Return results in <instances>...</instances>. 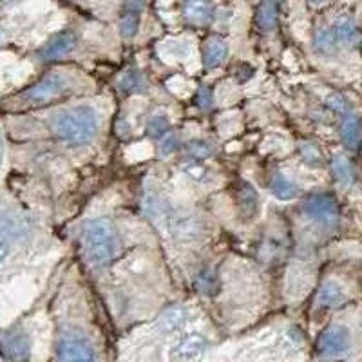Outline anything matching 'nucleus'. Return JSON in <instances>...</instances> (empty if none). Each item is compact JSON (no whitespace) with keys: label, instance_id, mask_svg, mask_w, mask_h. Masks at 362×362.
I'll return each mask as SVG.
<instances>
[{"label":"nucleus","instance_id":"4","mask_svg":"<svg viewBox=\"0 0 362 362\" xmlns=\"http://www.w3.org/2000/svg\"><path fill=\"white\" fill-rule=\"evenodd\" d=\"M169 228L180 241H198L205 234V223L189 210H176L169 218Z\"/></svg>","mask_w":362,"mask_h":362},{"label":"nucleus","instance_id":"6","mask_svg":"<svg viewBox=\"0 0 362 362\" xmlns=\"http://www.w3.org/2000/svg\"><path fill=\"white\" fill-rule=\"evenodd\" d=\"M350 332L341 325L328 326L317 339V351L321 357H341L350 350Z\"/></svg>","mask_w":362,"mask_h":362},{"label":"nucleus","instance_id":"23","mask_svg":"<svg viewBox=\"0 0 362 362\" xmlns=\"http://www.w3.org/2000/svg\"><path fill=\"white\" fill-rule=\"evenodd\" d=\"M187 154L196 160H206L214 154V147L205 140H192L187 145Z\"/></svg>","mask_w":362,"mask_h":362},{"label":"nucleus","instance_id":"5","mask_svg":"<svg viewBox=\"0 0 362 362\" xmlns=\"http://www.w3.org/2000/svg\"><path fill=\"white\" fill-rule=\"evenodd\" d=\"M303 212L325 226H334L339 221V205L329 194H312L303 205Z\"/></svg>","mask_w":362,"mask_h":362},{"label":"nucleus","instance_id":"30","mask_svg":"<svg viewBox=\"0 0 362 362\" xmlns=\"http://www.w3.org/2000/svg\"><path fill=\"white\" fill-rule=\"evenodd\" d=\"M313 2H321V0H313Z\"/></svg>","mask_w":362,"mask_h":362},{"label":"nucleus","instance_id":"9","mask_svg":"<svg viewBox=\"0 0 362 362\" xmlns=\"http://www.w3.org/2000/svg\"><path fill=\"white\" fill-rule=\"evenodd\" d=\"M341 140L342 144H344L348 148H351V151H357V148L361 147V141H362L361 122H358L357 116L350 111L342 112Z\"/></svg>","mask_w":362,"mask_h":362},{"label":"nucleus","instance_id":"26","mask_svg":"<svg viewBox=\"0 0 362 362\" xmlns=\"http://www.w3.org/2000/svg\"><path fill=\"white\" fill-rule=\"evenodd\" d=\"M185 174L187 176H190V177H194V180H203V177L206 176V170H205V167H202V165H198V163H189V165H185Z\"/></svg>","mask_w":362,"mask_h":362},{"label":"nucleus","instance_id":"29","mask_svg":"<svg viewBox=\"0 0 362 362\" xmlns=\"http://www.w3.org/2000/svg\"><path fill=\"white\" fill-rule=\"evenodd\" d=\"M2 160H4V140H2V134H0V165H2Z\"/></svg>","mask_w":362,"mask_h":362},{"label":"nucleus","instance_id":"25","mask_svg":"<svg viewBox=\"0 0 362 362\" xmlns=\"http://www.w3.org/2000/svg\"><path fill=\"white\" fill-rule=\"evenodd\" d=\"M177 148V138L176 134L169 132L161 138V156H170Z\"/></svg>","mask_w":362,"mask_h":362},{"label":"nucleus","instance_id":"15","mask_svg":"<svg viewBox=\"0 0 362 362\" xmlns=\"http://www.w3.org/2000/svg\"><path fill=\"white\" fill-rule=\"evenodd\" d=\"M228 54V47L221 38H210L205 44V53H203V60H205L206 67H216L223 62Z\"/></svg>","mask_w":362,"mask_h":362},{"label":"nucleus","instance_id":"14","mask_svg":"<svg viewBox=\"0 0 362 362\" xmlns=\"http://www.w3.org/2000/svg\"><path fill=\"white\" fill-rule=\"evenodd\" d=\"M270 190L281 202H290L297 196V185L284 174H276L270 181Z\"/></svg>","mask_w":362,"mask_h":362},{"label":"nucleus","instance_id":"2","mask_svg":"<svg viewBox=\"0 0 362 362\" xmlns=\"http://www.w3.org/2000/svg\"><path fill=\"white\" fill-rule=\"evenodd\" d=\"M83 254L87 263L93 267H105L112 261L118 245L116 228L109 219L93 218L82 228Z\"/></svg>","mask_w":362,"mask_h":362},{"label":"nucleus","instance_id":"20","mask_svg":"<svg viewBox=\"0 0 362 362\" xmlns=\"http://www.w3.org/2000/svg\"><path fill=\"white\" fill-rule=\"evenodd\" d=\"M147 131L153 138L161 140L165 134H169V118H167L163 112H156V115H153L148 118Z\"/></svg>","mask_w":362,"mask_h":362},{"label":"nucleus","instance_id":"11","mask_svg":"<svg viewBox=\"0 0 362 362\" xmlns=\"http://www.w3.org/2000/svg\"><path fill=\"white\" fill-rule=\"evenodd\" d=\"M74 35L73 33H58L57 37L51 38L47 44L40 49V58L44 60H53V58H60L64 54L71 53L74 47Z\"/></svg>","mask_w":362,"mask_h":362},{"label":"nucleus","instance_id":"18","mask_svg":"<svg viewBox=\"0 0 362 362\" xmlns=\"http://www.w3.org/2000/svg\"><path fill=\"white\" fill-rule=\"evenodd\" d=\"M332 173H334L335 180L341 183L342 187L351 185V181H354V170H351L350 161L346 160L342 154H337L332 160Z\"/></svg>","mask_w":362,"mask_h":362},{"label":"nucleus","instance_id":"1","mask_svg":"<svg viewBox=\"0 0 362 362\" xmlns=\"http://www.w3.org/2000/svg\"><path fill=\"white\" fill-rule=\"evenodd\" d=\"M54 134L69 144L82 145L90 141L100 129V115L87 103L64 109L51 116Z\"/></svg>","mask_w":362,"mask_h":362},{"label":"nucleus","instance_id":"7","mask_svg":"<svg viewBox=\"0 0 362 362\" xmlns=\"http://www.w3.org/2000/svg\"><path fill=\"white\" fill-rule=\"evenodd\" d=\"M67 87V78L64 74H58V73H51V74H45L44 78L40 82L35 83L33 87H29L28 93H25V98L29 102H47L51 100L53 96L60 95L64 89Z\"/></svg>","mask_w":362,"mask_h":362},{"label":"nucleus","instance_id":"27","mask_svg":"<svg viewBox=\"0 0 362 362\" xmlns=\"http://www.w3.org/2000/svg\"><path fill=\"white\" fill-rule=\"evenodd\" d=\"M8 255H9V243L2 238V235H0V264L8 259Z\"/></svg>","mask_w":362,"mask_h":362},{"label":"nucleus","instance_id":"24","mask_svg":"<svg viewBox=\"0 0 362 362\" xmlns=\"http://www.w3.org/2000/svg\"><path fill=\"white\" fill-rule=\"evenodd\" d=\"M119 31L125 38L134 37L136 31H138V15H127L125 13L124 18L119 21Z\"/></svg>","mask_w":362,"mask_h":362},{"label":"nucleus","instance_id":"3","mask_svg":"<svg viewBox=\"0 0 362 362\" xmlns=\"http://www.w3.org/2000/svg\"><path fill=\"white\" fill-rule=\"evenodd\" d=\"M57 358L60 362H95V346L83 335L66 334L57 341Z\"/></svg>","mask_w":362,"mask_h":362},{"label":"nucleus","instance_id":"21","mask_svg":"<svg viewBox=\"0 0 362 362\" xmlns=\"http://www.w3.org/2000/svg\"><path fill=\"white\" fill-rule=\"evenodd\" d=\"M277 9L274 2H263L257 9V24L263 29H272L276 25Z\"/></svg>","mask_w":362,"mask_h":362},{"label":"nucleus","instance_id":"13","mask_svg":"<svg viewBox=\"0 0 362 362\" xmlns=\"http://www.w3.org/2000/svg\"><path fill=\"white\" fill-rule=\"evenodd\" d=\"M235 196H238V205L241 214L245 218H254L255 212H257V205H259V199H257L254 187L248 185V183H241Z\"/></svg>","mask_w":362,"mask_h":362},{"label":"nucleus","instance_id":"17","mask_svg":"<svg viewBox=\"0 0 362 362\" xmlns=\"http://www.w3.org/2000/svg\"><path fill=\"white\" fill-rule=\"evenodd\" d=\"M319 305L322 306H337L344 300V290L339 283L335 281H326L321 286V292H319Z\"/></svg>","mask_w":362,"mask_h":362},{"label":"nucleus","instance_id":"10","mask_svg":"<svg viewBox=\"0 0 362 362\" xmlns=\"http://www.w3.org/2000/svg\"><path fill=\"white\" fill-rule=\"evenodd\" d=\"M206 341L203 335L199 334H189L181 339L176 346H174L173 355L180 361H192V358L199 357L205 350Z\"/></svg>","mask_w":362,"mask_h":362},{"label":"nucleus","instance_id":"12","mask_svg":"<svg viewBox=\"0 0 362 362\" xmlns=\"http://www.w3.org/2000/svg\"><path fill=\"white\" fill-rule=\"evenodd\" d=\"M183 15L194 24H205L214 15V8L209 0H187L183 6Z\"/></svg>","mask_w":362,"mask_h":362},{"label":"nucleus","instance_id":"22","mask_svg":"<svg viewBox=\"0 0 362 362\" xmlns=\"http://www.w3.org/2000/svg\"><path fill=\"white\" fill-rule=\"evenodd\" d=\"M335 35L334 31H328V29H319L313 37V45L319 53H332L335 47Z\"/></svg>","mask_w":362,"mask_h":362},{"label":"nucleus","instance_id":"16","mask_svg":"<svg viewBox=\"0 0 362 362\" xmlns=\"http://www.w3.org/2000/svg\"><path fill=\"white\" fill-rule=\"evenodd\" d=\"M185 322V312L180 306H173V308L165 310L163 315L160 317L158 321V329L161 334H173L177 328H181V325Z\"/></svg>","mask_w":362,"mask_h":362},{"label":"nucleus","instance_id":"19","mask_svg":"<svg viewBox=\"0 0 362 362\" xmlns=\"http://www.w3.org/2000/svg\"><path fill=\"white\" fill-rule=\"evenodd\" d=\"M334 35H335V40L344 42V44L354 42L355 37H357V29H355L354 21H351L348 15L339 17L334 24Z\"/></svg>","mask_w":362,"mask_h":362},{"label":"nucleus","instance_id":"8","mask_svg":"<svg viewBox=\"0 0 362 362\" xmlns=\"http://www.w3.org/2000/svg\"><path fill=\"white\" fill-rule=\"evenodd\" d=\"M2 350L11 362H25L31 351V341L22 329H9L2 335Z\"/></svg>","mask_w":362,"mask_h":362},{"label":"nucleus","instance_id":"28","mask_svg":"<svg viewBox=\"0 0 362 362\" xmlns=\"http://www.w3.org/2000/svg\"><path fill=\"white\" fill-rule=\"evenodd\" d=\"M141 4H144V0H127V15H138Z\"/></svg>","mask_w":362,"mask_h":362}]
</instances>
